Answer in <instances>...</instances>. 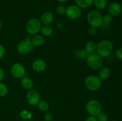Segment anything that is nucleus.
Here are the masks:
<instances>
[{"instance_id": "obj_12", "label": "nucleus", "mask_w": 122, "mask_h": 121, "mask_svg": "<svg viewBox=\"0 0 122 121\" xmlns=\"http://www.w3.org/2000/svg\"><path fill=\"white\" fill-rule=\"evenodd\" d=\"M32 67L35 72H41L45 71L46 69V64L43 59H36L32 63Z\"/></svg>"}, {"instance_id": "obj_36", "label": "nucleus", "mask_w": 122, "mask_h": 121, "mask_svg": "<svg viewBox=\"0 0 122 121\" xmlns=\"http://www.w3.org/2000/svg\"><path fill=\"white\" fill-rule=\"evenodd\" d=\"M116 121V120H113V121Z\"/></svg>"}, {"instance_id": "obj_19", "label": "nucleus", "mask_w": 122, "mask_h": 121, "mask_svg": "<svg viewBox=\"0 0 122 121\" xmlns=\"http://www.w3.org/2000/svg\"><path fill=\"white\" fill-rule=\"evenodd\" d=\"M88 55L89 54L85 49H79L75 51V56L79 59H86Z\"/></svg>"}, {"instance_id": "obj_27", "label": "nucleus", "mask_w": 122, "mask_h": 121, "mask_svg": "<svg viewBox=\"0 0 122 121\" xmlns=\"http://www.w3.org/2000/svg\"><path fill=\"white\" fill-rule=\"evenodd\" d=\"M66 8L63 5H59L56 8V11L58 15H64L66 14Z\"/></svg>"}, {"instance_id": "obj_31", "label": "nucleus", "mask_w": 122, "mask_h": 121, "mask_svg": "<svg viewBox=\"0 0 122 121\" xmlns=\"http://www.w3.org/2000/svg\"><path fill=\"white\" fill-rule=\"evenodd\" d=\"M88 33H89V34H91V35H95L97 33L96 28L93 27H91L90 28L88 29Z\"/></svg>"}, {"instance_id": "obj_1", "label": "nucleus", "mask_w": 122, "mask_h": 121, "mask_svg": "<svg viewBox=\"0 0 122 121\" xmlns=\"http://www.w3.org/2000/svg\"><path fill=\"white\" fill-rule=\"evenodd\" d=\"M113 49V43L110 40L107 39L101 40L97 45V53L102 58H106L109 56L112 53Z\"/></svg>"}, {"instance_id": "obj_15", "label": "nucleus", "mask_w": 122, "mask_h": 121, "mask_svg": "<svg viewBox=\"0 0 122 121\" xmlns=\"http://www.w3.org/2000/svg\"><path fill=\"white\" fill-rule=\"evenodd\" d=\"M21 85L25 90H30L33 86V82L28 77H24L21 78Z\"/></svg>"}, {"instance_id": "obj_16", "label": "nucleus", "mask_w": 122, "mask_h": 121, "mask_svg": "<svg viewBox=\"0 0 122 121\" xmlns=\"http://www.w3.org/2000/svg\"><path fill=\"white\" fill-rule=\"evenodd\" d=\"M76 5L81 8H88L94 4V0H75Z\"/></svg>"}, {"instance_id": "obj_23", "label": "nucleus", "mask_w": 122, "mask_h": 121, "mask_svg": "<svg viewBox=\"0 0 122 121\" xmlns=\"http://www.w3.org/2000/svg\"><path fill=\"white\" fill-rule=\"evenodd\" d=\"M37 105H38V109L41 111L45 112L49 109V104L46 100H40Z\"/></svg>"}, {"instance_id": "obj_5", "label": "nucleus", "mask_w": 122, "mask_h": 121, "mask_svg": "<svg viewBox=\"0 0 122 121\" xmlns=\"http://www.w3.org/2000/svg\"><path fill=\"white\" fill-rule=\"evenodd\" d=\"M25 40H21L17 46V51L21 55H27L30 53L33 49V45L31 42V39L27 36Z\"/></svg>"}, {"instance_id": "obj_9", "label": "nucleus", "mask_w": 122, "mask_h": 121, "mask_svg": "<svg viewBox=\"0 0 122 121\" xmlns=\"http://www.w3.org/2000/svg\"><path fill=\"white\" fill-rule=\"evenodd\" d=\"M11 74L15 78H22L26 74V70L23 65L20 63H15L11 67Z\"/></svg>"}, {"instance_id": "obj_11", "label": "nucleus", "mask_w": 122, "mask_h": 121, "mask_svg": "<svg viewBox=\"0 0 122 121\" xmlns=\"http://www.w3.org/2000/svg\"><path fill=\"white\" fill-rule=\"evenodd\" d=\"M122 11V7L118 2H113L110 4L108 7V12L110 15L112 17L119 15Z\"/></svg>"}, {"instance_id": "obj_35", "label": "nucleus", "mask_w": 122, "mask_h": 121, "mask_svg": "<svg viewBox=\"0 0 122 121\" xmlns=\"http://www.w3.org/2000/svg\"><path fill=\"white\" fill-rule=\"evenodd\" d=\"M2 23H1V21H0V29H1V28H2Z\"/></svg>"}, {"instance_id": "obj_4", "label": "nucleus", "mask_w": 122, "mask_h": 121, "mask_svg": "<svg viewBox=\"0 0 122 121\" xmlns=\"http://www.w3.org/2000/svg\"><path fill=\"white\" fill-rule=\"evenodd\" d=\"M87 65L92 70H100L102 66V58L97 53H93L88 55L86 58Z\"/></svg>"}, {"instance_id": "obj_29", "label": "nucleus", "mask_w": 122, "mask_h": 121, "mask_svg": "<svg viewBox=\"0 0 122 121\" xmlns=\"http://www.w3.org/2000/svg\"><path fill=\"white\" fill-rule=\"evenodd\" d=\"M116 56L117 59L122 60V47L118 49L116 52Z\"/></svg>"}, {"instance_id": "obj_28", "label": "nucleus", "mask_w": 122, "mask_h": 121, "mask_svg": "<svg viewBox=\"0 0 122 121\" xmlns=\"http://www.w3.org/2000/svg\"><path fill=\"white\" fill-rule=\"evenodd\" d=\"M5 54V49L4 46L0 44V59H2Z\"/></svg>"}, {"instance_id": "obj_33", "label": "nucleus", "mask_w": 122, "mask_h": 121, "mask_svg": "<svg viewBox=\"0 0 122 121\" xmlns=\"http://www.w3.org/2000/svg\"><path fill=\"white\" fill-rule=\"evenodd\" d=\"M85 121H98L96 117L95 116H90L89 117H88L86 118V119L85 120Z\"/></svg>"}, {"instance_id": "obj_26", "label": "nucleus", "mask_w": 122, "mask_h": 121, "mask_svg": "<svg viewBox=\"0 0 122 121\" xmlns=\"http://www.w3.org/2000/svg\"><path fill=\"white\" fill-rule=\"evenodd\" d=\"M103 23L106 25H109L113 21V17L111 15H110L109 14H106L104 16H103Z\"/></svg>"}, {"instance_id": "obj_21", "label": "nucleus", "mask_w": 122, "mask_h": 121, "mask_svg": "<svg viewBox=\"0 0 122 121\" xmlns=\"http://www.w3.org/2000/svg\"><path fill=\"white\" fill-rule=\"evenodd\" d=\"M93 4L98 9L102 10L107 7V0H94Z\"/></svg>"}, {"instance_id": "obj_34", "label": "nucleus", "mask_w": 122, "mask_h": 121, "mask_svg": "<svg viewBox=\"0 0 122 121\" xmlns=\"http://www.w3.org/2000/svg\"><path fill=\"white\" fill-rule=\"evenodd\" d=\"M58 2H60V3H64V2H67L68 0H57Z\"/></svg>"}, {"instance_id": "obj_18", "label": "nucleus", "mask_w": 122, "mask_h": 121, "mask_svg": "<svg viewBox=\"0 0 122 121\" xmlns=\"http://www.w3.org/2000/svg\"><path fill=\"white\" fill-rule=\"evenodd\" d=\"M111 71L110 69L107 67H104L100 69L99 72V77L101 79H106L110 77Z\"/></svg>"}, {"instance_id": "obj_32", "label": "nucleus", "mask_w": 122, "mask_h": 121, "mask_svg": "<svg viewBox=\"0 0 122 121\" xmlns=\"http://www.w3.org/2000/svg\"><path fill=\"white\" fill-rule=\"evenodd\" d=\"M4 78V72L3 69L0 66V82L2 81Z\"/></svg>"}, {"instance_id": "obj_2", "label": "nucleus", "mask_w": 122, "mask_h": 121, "mask_svg": "<svg viewBox=\"0 0 122 121\" xmlns=\"http://www.w3.org/2000/svg\"><path fill=\"white\" fill-rule=\"evenodd\" d=\"M87 21L91 27L98 28L103 24V16L100 11L97 10H91L87 14Z\"/></svg>"}, {"instance_id": "obj_13", "label": "nucleus", "mask_w": 122, "mask_h": 121, "mask_svg": "<svg viewBox=\"0 0 122 121\" xmlns=\"http://www.w3.org/2000/svg\"><path fill=\"white\" fill-rule=\"evenodd\" d=\"M40 21L44 26H49L54 20L53 14L49 11L44 12L42 14L40 17Z\"/></svg>"}, {"instance_id": "obj_3", "label": "nucleus", "mask_w": 122, "mask_h": 121, "mask_svg": "<svg viewBox=\"0 0 122 121\" xmlns=\"http://www.w3.org/2000/svg\"><path fill=\"white\" fill-rule=\"evenodd\" d=\"M85 85L91 91H97L102 85V79L98 76L89 75L85 79Z\"/></svg>"}, {"instance_id": "obj_14", "label": "nucleus", "mask_w": 122, "mask_h": 121, "mask_svg": "<svg viewBox=\"0 0 122 121\" xmlns=\"http://www.w3.org/2000/svg\"><path fill=\"white\" fill-rule=\"evenodd\" d=\"M45 38L42 34H36L31 39V42L33 46H40L45 43Z\"/></svg>"}, {"instance_id": "obj_17", "label": "nucleus", "mask_w": 122, "mask_h": 121, "mask_svg": "<svg viewBox=\"0 0 122 121\" xmlns=\"http://www.w3.org/2000/svg\"><path fill=\"white\" fill-rule=\"evenodd\" d=\"M85 49L86 51L88 54H93L95 53L97 50V44L93 41H89L86 44Z\"/></svg>"}, {"instance_id": "obj_25", "label": "nucleus", "mask_w": 122, "mask_h": 121, "mask_svg": "<svg viewBox=\"0 0 122 121\" xmlns=\"http://www.w3.org/2000/svg\"><path fill=\"white\" fill-rule=\"evenodd\" d=\"M96 118L98 121H108V117L107 114L102 112L97 115Z\"/></svg>"}, {"instance_id": "obj_22", "label": "nucleus", "mask_w": 122, "mask_h": 121, "mask_svg": "<svg viewBox=\"0 0 122 121\" xmlns=\"http://www.w3.org/2000/svg\"><path fill=\"white\" fill-rule=\"evenodd\" d=\"M20 116L23 119L30 120L33 117V113L29 110H23L20 112Z\"/></svg>"}, {"instance_id": "obj_20", "label": "nucleus", "mask_w": 122, "mask_h": 121, "mask_svg": "<svg viewBox=\"0 0 122 121\" xmlns=\"http://www.w3.org/2000/svg\"><path fill=\"white\" fill-rule=\"evenodd\" d=\"M40 31L42 33V35L44 36V37H50L53 33L52 28L50 26H42L41 28Z\"/></svg>"}, {"instance_id": "obj_7", "label": "nucleus", "mask_w": 122, "mask_h": 121, "mask_svg": "<svg viewBox=\"0 0 122 121\" xmlns=\"http://www.w3.org/2000/svg\"><path fill=\"white\" fill-rule=\"evenodd\" d=\"M42 24L40 20L37 19H32L29 20L26 25V30L30 34L34 35L40 31Z\"/></svg>"}, {"instance_id": "obj_6", "label": "nucleus", "mask_w": 122, "mask_h": 121, "mask_svg": "<svg viewBox=\"0 0 122 121\" xmlns=\"http://www.w3.org/2000/svg\"><path fill=\"white\" fill-rule=\"evenodd\" d=\"M86 109L91 116H96L102 111V105L99 101L91 100L86 103Z\"/></svg>"}, {"instance_id": "obj_8", "label": "nucleus", "mask_w": 122, "mask_h": 121, "mask_svg": "<svg viewBox=\"0 0 122 121\" xmlns=\"http://www.w3.org/2000/svg\"><path fill=\"white\" fill-rule=\"evenodd\" d=\"M66 14L71 20H77L82 15V10L77 5H71L66 8Z\"/></svg>"}, {"instance_id": "obj_24", "label": "nucleus", "mask_w": 122, "mask_h": 121, "mask_svg": "<svg viewBox=\"0 0 122 121\" xmlns=\"http://www.w3.org/2000/svg\"><path fill=\"white\" fill-rule=\"evenodd\" d=\"M8 92V88L7 85L1 82H0V97H5L7 95Z\"/></svg>"}, {"instance_id": "obj_30", "label": "nucleus", "mask_w": 122, "mask_h": 121, "mask_svg": "<svg viewBox=\"0 0 122 121\" xmlns=\"http://www.w3.org/2000/svg\"><path fill=\"white\" fill-rule=\"evenodd\" d=\"M45 121H51L52 120V115L50 113H47L44 116Z\"/></svg>"}, {"instance_id": "obj_10", "label": "nucleus", "mask_w": 122, "mask_h": 121, "mask_svg": "<svg viewBox=\"0 0 122 121\" xmlns=\"http://www.w3.org/2000/svg\"><path fill=\"white\" fill-rule=\"evenodd\" d=\"M26 101L31 106H36L40 101V94L35 90H30L26 95Z\"/></svg>"}]
</instances>
